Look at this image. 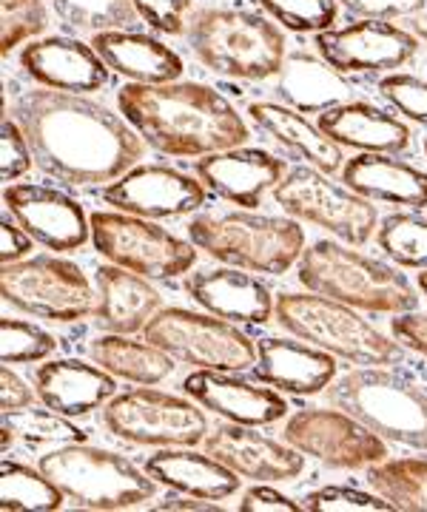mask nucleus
<instances>
[{
	"instance_id": "nucleus-7",
	"label": "nucleus",
	"mask_w": 427,
	"mask_h": 512,
	"mask_svg": "<svg viewBox=\"0 0 427 512\" xmlns=\"http://www.w3.org/2000/svg\"><path fill=\"white\" fill-rule=\"evenodd\" d=\"M274 316L291 336L353 365H399L405 356V345L396 336L390 339L356 308L319 293H277Z\"/></svg>"
},
{
	"instance_id": "nucleus-42",
	"label": "nucleus",
	"mask_w": 427,
	"mask_h": 512,
	"mask_svg": "<svg viewBox=\"0 0 427 512\" xmlns=\"http://www.w3.org/2000/svg\"><path fill=\"white\" fill-rule=\"evenodd\" d=\"M379 92L402 117L427 128V80L405 72H390L379 80Z\"/></svg>"
},
{
	"instance_id": "nucleus-4",
	"label": "nucleus",
	"mask_w": 427,
	"mask_h": 512,
	"mask_svg": "<svg viewBox=\"0 0 427 512\" xmlns=\"http://www.w3.org/2000/svg\"><path fill=\"white\" fill-rule=\"evenodd\" d=\"M186 40L208 72L248 83L277 77L285 60V35L277 23L248 9L203 6L191 12Z\"/></svg>"
},
{
	"instance_id": "nucleus-15",
	"label": "nucleus",
	"mask_w": 427,
	"mask_h": 512,
	"mask_svg": "<svg viewBox=\"0 0 427 512\" xmlns=\"http://www.w3.org/2000/svg\"><path fill=\"white\" fill-rule=\"evenodd\" d=\"M103 200L114 211L146 217V220H177L200 211L208 200V188L197 177L163 163H137L123 177L103 188Z\"/></svg>"
},
{
	"instance_id": "nucleus-16",
	"label": "nucleus",
	"mask_w": 427,
	"mask_h": 512,
	"mask_svg": "<svg viewBox=\"0 0 427 512\" xmlns=\"http://www.w3.org/2000/svg\"><path fill=\"white\" fill-rule=\"evenodd\" d=\"M314 46L336 72L390 74L419 52V37L390 20H356L342 29L316 32Z\"/></svg>"
},
{
	"instance_id": "nucleus-32",
	"label": "nucleus",
	"mask_w": 427,
	"mask_h": 512,
	"mask_svg": "<svg viewBox=\"0 0 427 512\" xmlns=\"http://www.w3.org/2000/svg\"><path fill=\"white\" fill-rule=\"evenodd\" d=\"M94 365L131 384H160L174 373V356L151 345L149 339H131L123 333H100L86 345Z\"/></svg>"
},
{
	"instance_id": "nucleus-22",
	"label": "nucleus",
	"mask_w": 427,
	"mask_h": 512,
	"mask_svg": "<svg viewBox=\"0 0 427 512\" xmlns=\"http://www.w3.org/2000/svg\"><path fill=\"white\" fill-rule=\"evenodd\" d=\"M257 382L294 396H316L336 379V356L302 339H257V362L251 367Z\"/></svg>"
},
{
	"instance_id": "nucleus-25",
	"label": "nucleus",
	"mask_w": 427,
	"mask_h": 512,
	"mask_svg": "<svg viewBox=\"0 0 427 512\" xmlns=\"http://www.w3.org/2000/svg\"><path fill=\"white\" fill-rule=\"evenodd\" d=\"M40 404L69 419H86L117 396V376L80 359H55L35 370Z\"/></svg>"
},
{
	"instance_id": "nucleus-21",
	"label": "nucleus",
	"mask_w": 427,
	"mask_h": 512,
	"mask_svg": "<svg viewBox=\"0 0 427 512\" xmlns=\"http://www.w3.org/2000/svg\"><path fill=\"white\" fill-rule=\"evenodd\" d=\"M183 393L188 399L205 407L208 413H217L225 421L268 427L277 424L288 413V402L274 387L262 382H248L240 373L225 370H197L186 376Z\"/></svg>"
},
{
	"instance_id": "nucleus-17",
	"label": "nucleus",
	"mask_w": 427,
	"mask_h": 512,
	"mask_svg": "<svg viewBox=\"0 0 427 512\" xmlns=\"http://www.w3.org/2000/svg\"><path fill=\"white\" fill-rule=\"evenodd\" d=\"M6 214L49 251H77L92 242V220L69 194L43 183H12L3 191Z\"/></svg>"
},
{
	"instance_id": "nucleus-3",
	"label": "nucleus",
	"mask_w": 427,
	"mask_h": 512,
	"mask_svg": "<svg viewBox=\"0 0 427 512\" xmlns=\"http://www.w3.org/2000/svg\"><path fill=\"white\" fill-rule=\"evenodd\" d=\"M299 285L368 313H408L419 293L405 274L334 239H316L297 262Z\"/></svg>"
},
{
	"instance_id": "nucleus-27",
	"label": "nucleus",
	"mask_w": 427,
	"mask_h": 512,
	"mask_svg": "<svg viewBox=\"0 0 427 512\" xmlns=\"http://www.w3.org/2000/svg\"><path fill=\"white\" fill-rule=\"evenodd\" d=\"M342 183L371 202L427 208V171L396 154H356L342 165Z\"/></svg>"
},
{
	"instance_id": "nucleus-31",
	"label": "nucleus",
	"mask_w": 427,
	"mask_h": 512,
	"mask_svg": "<svg viewBox=\"0 0 427 512\" xmlns=\"http://www.w3.org/2000/svg\"><path fill=\"white\" fill-rule=\"evenodd\" d=\"M149 476L171 493L197 495L208 501H223L240 490V476L214 456L197 453L194 447H160L146 461Z\"/></svg>"
},
{
	"instance_id": "nucleus-1",
	"label": "nucleus",
	"mask_w": 427,
	"mask_h": 512,
	"mask_svg": "<svg viewBox=\"0 0 427 512\" xmlns=\"http://www.w3.org/2000/svg\"><path fill=\"white\" fill-rule=\"evenodd\" d=\"M9 117L23 128L35 165L57 183L109 185L143 160L146 143L129 120L86 94L38 86L12 100Z\"/></svg>"
},
{
	"instance_id": "nucleus-39",
	"label": "nucleus",
	"mask_w": 427,
	"mask_h": 512,
	"mask_svg": "<svg viewBox=\"0 0 427 512\" xmlns=\"http://www.w3.org/2000/svg\"><path fill=\"white\" fill-rule=\"evenodd\" d=\"M257 3L268 12V18L299 35L334 29L339 15L336 0H257Z\"/></svg>"
},
{
	"instance_id": "nucleus-52",
	"label": "nucleus",
	"mask_w": 427,
	"mask_h": 512,
	"mask_svg": "<svg viewBox=\"0 0 427 512\" xmlns=\"http://www.w3.org/2000/svg\"><path fill=\"white\" fill-rule=\"evenodd\" d=\"M419 291L427 296V271H419Z\"/></svg>"
},
{
	"instance_id": "nucleus-23",
	"label": "nucleus",
	"mask_w": 427,
	"mask_h": 512,
	"mask_svg": "<svg viewBox=\"0 0 427 512\" xmlns=\"http://www.w3.org/2000/svg\"><path fill=\"white\" fill-rule=\"evenodd\" d=\"M186 293L203 308L234 325H265L274 316V293L240 268H203L186 276Z\"/></svg>"
},
{
	"instance_id": "nucleus-26",
	"label": "nucleus",
	"mask_w": 427,
	"mask_h": 512,
	"mask_svg": "<svg viewBox=\"0 0 427 512\" xmlns=\"http://www.w3.org/2000/svg\"><path fill=\"white\" fill-rule=\"evenodd\" d=\"M316 126L334 143L359 154H405L413 143L410 128L399 117L365 100H348L322 111Z\"/></svg>"
},
{
	"instance_id": "nucleus-12",
	"label": "nucleus",
	"mask_w": 427,
	"mask_h": 512,
	"mask_svg": "<svg viewBox=\"0 0 427 512\" xmlns=\"http://www.w3.org/2000/svg\"><path fill=\"white\" fill-rule=\"evenodd\" d=\"M89 220L94 251L131 274L177 279L186 276L197 262L194 242L180 239L154 220L123 211H94Z\"/></svg>"
},
{
	"instance_id": "nucleus-35",
	"label": "nucleus",
	"mask_w": 427,
	"mask_h": 512,
	"mask_svg": "<svg viewBox=\"0 0 427 512\" xmlns=\"http://www.w3.org/2000/svg\"><path fill=\"white\" fill-rule=\"evenodd\" d=\"M66 29L97 35L109 29H134L137 9L131 0H49Z\"/></svg>"
},
{
	"instance_id": "nucleus-13",
	"label": "nucleus",
	"mask_w": 427,
	"mask_h": 512,
	"mask_svg": "<svg viewBox=\"0 0 427 512\" xmlns=\"http://www.w3.org/2000/svg\"><path fill=\"white\" fill-rule=\"evenodd\" d=\"M103 424L117 439L143 447H197L211 430L205 407L149 384L117 393L103 407Z\"/></svg>"
},
{
	"instance_id": "nucleus-53",
	"label": "nucleus",
	"mask_w": 427,
	"mask_h": 512,
	"mask_svg": "<svg viewBox=\"0 0 427 512\" xmlns=\"http://www.w3.org/2000/svg\"><path fill=\"white\" fill-rule=\"evenodd\" d=\"M425 154H427V140H425Z\"/></svg>"
},
{
	"instance_id": "nucleus-33",
	"label": "nucleus",
	"mask_w": 427,
	"mask_h": 512,
	"mask_svg": "<svg viewBox=\"0 0 427 512\" xmlns=\"http://www.w3.org/2000/svg\"><path fill=\"white\" fill-rule=\"evenodd\" d=\"M373 493L396 510L427 512V458H385L365 470Z\"/></svg>"
},
{
	"instance_id": "nucleus-38",
	"label": "nucleus",
	"mask_w": 427,
	"mask_h": 512,
	"mask_svg": "<svg viewBox=\"0 0 427 512\" xmlns=\"http://www.w3.org/2000/svg\"><path fill=\"white\" fill-rule=\"evenodd\" d=\"M0 6H3V23H0V55L3 57L46 35L49 29L46 0H0Z\"/></svg>"
},
{
	"instance_id": "nucleus-6",
	"label": "nucleus",
	"mask_w": 427,
	"mask_h": 512,
	"mask_svg": "<svg viewBox=\"0 0 427 512\" xmlns=\"http://www.w3.org/2000/svg\"><path fill=\"white\" fill-rule=\"evenodd\" d=\"M325 399L385 441L427 453V390L385 365H368L325 387Z\"/></svg>"
},
{
	"instance_id": "nucleus-5",
	"label": "nucleus",
	"mask_w": 427,
	"mask_h": 512,
	"mask_svg": "<svg viewBox=\"0 0 427 512\" xmlns=\"http://www.w3.org/2000/svg\"><path fill=\"white\" fill-rule=\"evenodd\" d=\"M188 239L211 259L248 274H288L305 251V234L294 217H265L254 211L197 214Z\"/></svg>"
},
{
	"instance_id": "nucleus-46",
	"label": "nucleus",
	"mask_w": 427,
	"mask_h": 512,
	"mask_svg": "<svg viewBox=\"0 0 427 512\" xmlns=\"http://www.w3.org/2000/svg\"><path fill=\"white\" fill-rule=\"evenodd\" d=\"M305 510L299 501L288 498L285 493H277L268 484H254L242 493L240 512H299Z\"/></svg>"
},
{
	"instance_id": "nucleus-8",
	"label": "nucleus",
	"mask_w": 427,
	"mask_h": 512,
	"mask_svg": "<svg viewBox=\"0 0 427 512\" xmlns=\"http://www.w3.org/2000/svg\"><path fill=\"white\" fill-rule=\"evenodd\" d=\"M38 467L60 487L77 510L114 512L143 507L157 495V481L112 450L89 447L86 441L60 444L43 453Z\"/></svg>"
},
{
	"instance_id": "nucleus-43",
	"label": "nucleus",
	"mask_w": 427,
	"mask_h": 512,
	"mask_svg": "<svg viewBox=\"0 0 427 512\" xmlns=\"http://www.w3.org/2000/svg\"><path fill=\"white\" fill-rule=\"evenodd\" d=\"M0 168H3V183H15L23 174L35 168V154L23 134V128L15 123V117H3V154H0Z\"/></svg>"
},
{
	"instance_id": "nucleus-36",
	"label": "nucleus",
	"mask_w": 427,
	"mask_h": 512,
	"mask_svg": "<svg viewBox=\"0 0 427 512\" xmlns=\"http://www.w3.org/2000/svg\"><path fill=\"white\" fill-rule=\"evenodd\" d=\"M376 245L399 268L427 271V220L419 214H388L376 228Z\"/></svg>"
},
{
	"instance_id": "nucleus-45",
	"label": "nucleus",
	"mask_w": 427,
	"mask_h": 512,
	"mask_svg": "<svg viewBox=\"0 0 427 512\" xmlns=\"http://www.w3.org/2000/svg\"><path fill=\"white\" fill-rule=\"evenodd\" d=\"M336 3L362 20L416 18L427 9V0H336Z\"/></svg>"
},
{
	"instance_id": "nucleus-48",
	"label": "nucleus",
	"mask_w": 427,
	"mask_h": 512,
	"mask_svg": "<svg viewBox=\"0 0 427 512\" xmlns=\"http://www.w3.org/2000/svg\"><path fill=\"white\" fill-rule=\"evenodd\" d=\"M0 396H3V410L32 407L40 399L38 387H32L23 376H18L12 365H6L0 373Z\"/></svg>"
},
{
	"instance_id": "nucleus-18",
	"label": "nucleus",
	"mask_w": 427,
	"mask_h": 512,
	"mask_svg": "<svg viewBox=\"0 0 427 512\" xmlns=\"http://www.w3.org/2000/svg\"><path fill=\"white\" fill-rule=\"evenodd\" d=\"M203 447L208 456L251 481H294L305 470V456L299 450L257 433L251 424L223 421L208 430Z\"/></svg>"
},
{
	"instance_id": "nucleus-34",
	"label": "nucleus",
	"mask_w": 427,
	"mask_h": 512,
	"mask_svg": "<svg viewBox=\"0 0 427 512\" xmlns=\"http://www.w3.org/2000/svg\"><path fill=\"white\" fill-rule=\"evenodd\" d=\"M66 495L60 493L52 478L15 458H3L0 464V507L3 512H55Z\"/></svg>"
},
{
	"instance_id": "nucleus-51",
	"label": "nucleus",
	"mask_w": 427,
	"mask_h": 512,
	"mask_svg": "<svg viewBox=\"0 0 427 512\" xmlns=\"http://www.w3.org/2000/svg\"><path fill=\"white\" fill-rule=\"evenodd\" d=\"M410 20H413V23H410V32L419 37V40H427V9L422 15H416V18Z\"/></svg>"
},
{
	"instance_id": "nucleus-11",
	"label": "nucleus",
	"mask_w": 427,
	"mask_h": 512,
	"mask_svg": "<svg viewBox=\"0 0 427 512\" xmlns=\"http://www.w3.org/2000/svg\"><path fill=\"white\" fill-rule=\"evenodd\" d=\"M271 194L288 217L311 222L342 239L345 245H365L379 228V214L371 200L359 197L345 183H334L331 174L314 165L288 168V174Z\"/></svg>"
},
{
	"instance_id": "nucleus-2",
	"label": "nucleus",
	"mask_w": 427,
	"mask_h": 512,
	"mask_svg": "<svg viewBox=\"0 0 427 512\" xmlns=\"http://www.w3.org/2000/svg\"><path fill=\"white\" fill-rule=\"evenodd\" d=\"M117 109L163 157L200 160L245 146L251 131L231 100L205 83H129L117 89Z\"/></svg>"
},
{
	"instance_id": "nucleus-41",
	"label": "nucleus",
	"mask_w": 427,
	"mask_h": 512,
	"mask_svg": "<svg viewBox=\"0 0 427 512\" xmlns=\"http://www.w3.org/2000/svg\"><path fill=\"white\" fill-rule=\"evenodd\" d=\"M308 512H393L396 507L379 493H362L353 487H319L302 498Z\"/></svg>"
},
{
	"instance_id": "nucleus-30",
	"label": "nucleus",
	"mask_w": 427,
	"mask_h": 512,
	"mask_svg": "<svg viewBox=\"0 0 427 512\" xmlns=\"http://www.w3.org/2000/svg\"><path fill=\"white\" fill-rule=\"evenodd\" d=\"M271 92L282 106H291L302 114H322L348 103L353 97V86L325 57L294 52L282 60Z\"/></svg>"
},
{
	"instance_id": "nucleus-44",
	"label": "nucleus",
	"mask_w": 427,
	"mask_h": 512,
	"mask_svg": "<svg viewBox=\"0 0 427 512\" xmlns=\"http://www.w3.org/2000/svg\"><path fill=\"white\" fill-rule=\"evenodd\" d=\"M143 23L160 35H183L188 26L191 0H131Z\"/></svg>"
},
{
	"instance_id": "nucleus-40",
	"label": "nucleus",
	"mask_w": 427,
	"mask_h": 512,
	"mask_svg": "<svg viewBox=\"0 0 427 512\" xmlns=\"http://www.w3.org/2000/svg\"><path fill=\"white\" fill-rule=\"evenodd\" d=\"M57 348V339L49 330L23 319H3V365H32L46 362Z\"/></svg>"
},
{
	"instance_id": "nucleus-47",
	"label": "nucleus",
	"mask_w": 427,
	"mask_h": 512,
	"mask_svg": "<svg viewBox=\"0 0 427 512\" xmlns=\"http://www.w3.org/2000/svg\"><path fill=\"white\" fill-rule=\"evenodd\" d=\"M390 330L405 348L419 353V356H427V313H396V319L390 322Z\"/></svg>"
},
{
	"instance_id": "nucleus-14",
	"label": "nucleus",
	"mask_w": 427,
	"mask_h": 512,
	"mask_svg": "<svg viewBox=\"0 0 427 512\" xmlns=\"http://www.w3.org/2000/svg\"><path fill=\"white\" fill-rule=\"evenodd\" d=\"M282 441L334 470H368L388 458L385 439L339 407H302L285 421Z\"/></svg>"
},
{
	"instance_id": "nucleus-9",
	"label": "nucleus",
	"mask_w": 427,
	"mask_h": 512,
	"mask_svg": "<svg viewBox=\"0 0 427 512\" xmlns=\"http://www.w3.org/2000/svg\"><path fill=\"white\" fill-rule=\"evenodd\" d=\"M0 296L9 308L57 325H75L89 319L97 308L94 285L80 265L52 254L26 256L3 265Z\"/></svg>"
},
{
	"instance_id": "nucleus-20",
	"label": "nucleus",
	"mask_w": 427,
	"mask_h": 512,
	"mask_svg": "<svg viewBox=\"0 0 427 512\" xmlns=\"http://www.w3.org/2000/svg\"><path fill=\"white\" fill-rule=\"evenodd\" d=\"M288 174L285 160L262 148H228L200 157L194 163V177L220 200L234 202L242 208H257L262 197L274 191Z\"/></svg>"
},
{
	"instance_id": "nucleus-49",
	"label": "nucleus",
	"mask_w": 427,
	"mask_h": 512,
	"mask_svg": "<svg viewBox=\"0 0 427 512\" xmlns=\"http://www.w3.org/2000/svg\"><path fill=\"white\" fill-rule=\"evenodd\" d=\"M32 248H35V239L29 237L18 222L12 217L3 220V225H0V259H3V265L26 259Z\"/></svg>"
},
{
	"instance_id": "nucleus-24",
	"label": "nucleus",
	"mask_w": 427,
	"mask_h": 512,
	"mask_svg": "<svg viewBox=\"0 0 427 512\" xmlns=\"http://www.w3.org/2000/svg\"><path fill=\"white\" fill-rule=\"evenodd\" d=\"M94 285H97V308L92 313V325L100 333L134 336L146 330L151 319L166 308L163 293L146 276L131 274L112 262L94 271Z\"/></svg>"
},
{
	"instance_id": "nucleus-19",
	"label": "nucleus",
	"mask_w": 427,
	"mask_h": 512,
	"mask_svg": "<svg viewBox=\"0 0 427 512\" xmlns=\"http://www.w3.org/2000/svg\"><path fill=\"white\" fill-rule=\"evenodd\" d=\"M18 66L29 80L57 92H100L109 83L112 69L94 52L92 43L77 37H38L20 49Z\"/></svg>"
},
{
	"instance_id": "nucleus-10",
	"label": "nucleus",
	"mask_w": 427,
	"mask_h": 512,
	"mask_svg": "<svg viewBox=\"0 0 427 512\" xmlns=\"http://www.w3.org/2000/svg\"><path fill=\"white\" fill-rule=\"evenodd\" d=\"M143 339L166 350L177 362L194 365L197 370L242 373L257 362V342L248 333H242L234 322L208 311L163 308L146 325Z\"/></svg>"
},
{
	"instance_id": "nucleus-50",
	"label": "nucleus",
	"mask_w": 427,
	"mask_h": 512,
	"mask_svg": "<svg viewBox=\"0 0 427 512\" xmlns=\"http://www.w3.org/2000/svg\"><path fill=\"white\" fill-rule=\"evenodd\" d=\"M157 512H223L220 504L208 501V498H197V495H186V493H174L166 495L157 507Z\"/></svg>"
},
{
	"instance_id": "nucleus-28",
	"label": "nucleus",
	"mask_w": 427,
	"mask_h": 512,
	"mask_svg": "<svg viewBox=\"0 0 427 512\" xmlns=\"http://www.w3.org/2000/svg\"><path fill=\"white\" fill-rule=\"evenodd\" d=\"M92 46L103 63L131 83H171L186 72L183 57L160 37L137 29H109L92 35Z\"/></svg>"
},
{
	"instance_id": "nucleus-37",
	"label": "nucleus",
	"mask_w": 427,
	"mask_h": 512,
	"mask_svg": "<svg viewBox=\"0 0 427 512\" xmlns=\"http://www.w3.org/2000/svg\"><path fill=\"white\" fill-rule=\"evenodd\" d=\"M3 427H9L15 433V439L29 441V444H75L86 441L89 433L83 427H77L75 421L63 413H57L52 407L43 404L38 407H20V410H3Z\"/></svg>"
},
{
	"instance_id": "nucleus-29",
	"label": "nucleus",
	"mask_w": 427,
	"mask_h": 512,
	"mask_svg": "<svg viewBox=\"0 0 427 512\" xmlns=\"http://www.w3.org/2000/svg\"><path fill=\"white\" fill-rule=\"evenodd\" d=\"M248 117L262 134H268L294 160L314 165L325 174L342 171V165H345L342 146L334 143L322 128L314 126L302 111L282 106L277 100H260V103L248 106Z\"/></svg>"
}]
</instances>
